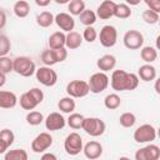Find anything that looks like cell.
Segmentation results:
<instances>
[{"label":"cell","mask_w":160,"mask_h":160,"mask_svg":"<svg viewBox=\"0 0 160 160\" xmlns=\"http://www.w3.org/2000/svg\"><path fill=\"white\" fill-rule=\"evenodd\" d=\"M109 82L115 91H131L138 88L139 76L134 72H126L125 70H114Z\"/></svg>","instance_id":"1"},{"label":"cell","mask_w":160,"mask_h":160,"mask_svg":"<svg viewBox=\"0 0 160 160\" xmlns=\"http://www.w3.org/2000/svg\"><path fill=\"white\" fill-rule=\"evenodd\" d=\"M35 62L28 56H18L12 60V71L24 78H30L35 74Z\"/></svg>","instance_id":"2"},{"label":"cell","mask_w":160,"mask_h":160,"mask_svg":"<svg viewBox=\"0 0 160 160\" xmlns=\"http://www.w3.org/2000/svg\"><path fill=\"white\" fill-rule=\"evenodd\" d=\"M88 135L98 138L101 136L105 130H106V125L105 122L99 119V118H85L84 122H82V128H81Z\"/></svg>","instance_id":"3"},{"label":"cell","mask_w":160,"mask_h":160,"mask_svg":"<svg viewBox=\"0 0 160 160\" xmlns=\"http://www.w3.org/2000/svg\"><path fill=\"white\" fill-rule=\"evenodd\" d=\"M88 84H89L90 92H92V94H100L104 90H106V88L109 86V76L105 72H102V71L95 72V74H92L90 76Z\"/></svg>","instance_id":"4"},{"label":"cell","mask_w":160,"mask_h":160,"mask_svg":"<svg viewBox=\"0 0 160 160\" xmlns=\"http://www.w3.org/2000/svg\"><path fill=\"white\" fill-rule=\"evenodd\" d=\"M156 139V129L150 124H142L134 131V140L139 144L151 142Z\"/></svg>","instance_id":"5"},{"label":"cell","mask_w":160,"mask_h":160,"mask_svg":"<svg viewBox=\"0 0 160 160\" xmlns=\"http://www.w3.org/2000/svg\"><path fill=\"white\" fill-rule=\"evenodd\" d=\"M36 80L42 84L44 86H54L58 82V74L55 70H52L50 66H40L35 70Z\"/></svg>","instance_id":"6"},{"label":"cell","mask_w":160,"mask_h":160,"mask_svg":"<svg viewBox=\"0 0 160 160\" xmlns=\"http://www.w3.org/2000/svg\"><path fill=\"white\" fill-rule=\"evenodd\" d=\"M64 149L68 155L75 156L82 151V138L78 132H70L65 141H64Z\"/></svg>","instance_id":"7"},{"label":"cell","mask_w":160,"mask_h":160,"mask_svg":"<svg viewBox=\"0 0 160 160\" xmlns=\"http://www.w3.org/2000/svg\"><path fill=\"white\" fill-rule=\"evenodd\" d=\"M66 92L69 96H71L74 99L85 98L90 92L89 84H88V81H84V80H71L66 85Z\"/></svg>","instance_id":"8"},{"label":"cell","mask_w":160,"mask_h":160,"mask_svg":"<svg viewBox=\"0 0 160 160\" xmlns=\"http://www.w3.org/2000/svg\"><path fill=\"white\" fill-rule=\"evenodd\" d=\"M100 44L104 48H112L118 41V30L112 25H105L101 28L99 34Z\"/></svg>","instance_id":"9"},{"label":"cell","mask_w":160,"mask_h":160,"mask_svg":"<svg viewBox=\"0 0 160 160\" xmlns=\"http://www.w3.org/2000/svg\"><path fill=\"white\" fill-rule=\"evenodd\" d=\"M122 42L129 50H138L144 45V35L138 30H129L124 34Z\"/></svg>","instance_id":"10"},{"label":"cell","mask_w":160,"mask_h":160,"mask_svg":"<svg viewBox=\"0 0 160 160\" xmlns=\"http://www.w3.org/2000/svg\"><path fill=\"white\" fill-rule=\"evenodd\" d=\"M52 145V136L49 132H40L31 141V150L36 154L46 151Z\"/></svg>","instance_id":"11"},{"label":"cell","mask_w":160,"mask_h":160,"mask_svg":"<svg viewBox=\"0 0 160 160\" xmlns=\"http://www.w3.org/2000/svg\"><path fill=\"white\" fill-rule=\"evenodd\" d=\"M160 158V148L155 144H149L135 152L136 160H158Z\"/></svg>","instance_id":"12"},{"label":"cell","mask_w":160,"mask_h":160,"mask_svg":"<svg viewBox=\"0 0 160 160\" xmlns=\"http://www.w3.org/2000/svg\"><path fill=\"white\" fill-rule=\"evenodd\" d=\"M44 121H45V128H46V130H50V131L61 130V129L65 126V124H66L65 118H64L60 112H56V111L49 114V115L44 119Z\"/></svg>","instance_id":"13"},{"label":"cell","mask_w":160,"mask_h":160,"mask_svg":"<svg viewBox=\"0 0 160 160\" xmlns=\"http://www.w3.org/2000/svg\"><path fill=\"white\" fill-rule=\"evenodd\" d=\"M54 22L62 31H66V32L72 31L75 28V20H74L72 15H70L69 12H59L58 15H55Z\"/></svg>","instance_id":"14"},{"label":"cell","mask_w":160,"mask_h":160,"mask_svg":"<svg viewBox=\"0 0 160 160\" xmlns=\"http://www.w3.org/2000/svg\"><path fill=\"white\" fill-rule=\"evenodd\" d=\"M82 151H84V155L88 159L95 160V159H99L102 155V145L99 141L91 140V141L86 142L82 146Z\"/></svg>","instance_id":"15"},{"label":"cell","mask_w":160,"mask_h":160,"mask_svg":"<svg viewBox=\"0 0 160 160\" xmlns=\"http://www.w3.org/2000/svg\"><path fill=\"white\" fill-rule=\"evenodd\" d=\"M115 6L116 4L112 0H104L96 9V16L100 18L101 20H108L110 18L114 16V11H115Z\"/></svg>","instance_id":"16"},{"label":"cell","mask_w":160,"mask_h":160,"mask_svg":"<svg viewBox=\"0 0 160 160\" xmlns=\"http://www.w3.org/2000/svg\"><path fill=\"white\" fill-rule=\"evenodd\" d=\"M18 104V96L12 91L0 90V108L1 109H12Z\"/></svg>","instance_id":"17"},{"label":"cell","mask_w":160,"mask_h":160,"mask_svg":"<svg viewBox=\"0 0 160 160\" xmlns=\"http://www.w3.org/2000/svg\"><path fill=\"white\" fill-rule=\"evenodd\" d=\"M116 65V58L114 55H110V54H106V55H102L101 58L98 59L96 61V66L99 68L100 71L102 72H106V71H110L115 68Z\"/></svg>","instance_id":"18"},{"label":"cell","mask_w":160,"mask_h":160,"mask_svg":"<svg viewBox=\"0 0 160 160\" xmlns=\"http://www.w3.org/2000/svg\"><path fill=\"white\" fill-rule=\"evenodd\" d=\"M82 44V36L78 31H69L65 35V46L69 50L79 49Z\"/></svg>","instance_id":"19"},{"label":"cell","mask_w":160,"mask_h":160,"mask_svg":"<svg viewBox=\"0 0 160 160\" xmlns=\"http://www.w3.org/2000/svg\"><path fill=\"white\" fill-rule=\"evenodd\" d=\"M138 76L139 79H141L142 81H152L156 79V69L151 65V64H144L139 68L138 71Z\"/></svg>","instance_id":"20"},{"label":"cell","mask_w":160,"mask_h":160,"mask_svg":"<svg viewBox=\"0 0 160 160\" xmlns=\"http://www.w3.org/2000/svg\"><path fill=\"white\" fill-rule=\"evenodd\" d=\"M65 32L64 31H55L49 36L48 44L50 49H59L65 46Z\"/></svg>","instance_id":"21"},{"label":"cell","mask_w":160,"mask_h":160,"mask_svg":"<svg viewBox=\"0 0 160 160\" xmlns=\"http://www.w3.org/2000/svg\"><path fill=\"white\" fill-rule=\"evenodd\" d=\"M58 108L61 112H65V114H70V112H74L75 108H76V104H75V100L74 98L71 96H65V98H61L58 102Z\"/></svg>","instance_id":"22"},{"label":"cell","mask_w":160,"mask_h":160,"mask_svg":"<svg viewBox=\"0 0 160 160\" xmlns=\"http://www.w3.org/2000/svg\"><path fill=\"white\" fill-rule=\"evenodd\" d=\"M18 101L20 102V106L24 109V110H34L39 104L36 102V100L32 98V95L26 91L24 94H21L20 99H18Z\"/></svg>","instance_id":"23"},{"label":"cell","mask_w":160,"mask_h":160,"mask_svg":"<svg viewBox=\"0 0 160 160\" xmlns=\"http://www.w3.org/2000/svg\"><path fill=\"white\" fill-rule=\"evenodd\" d=\"M12 11H14V14H15L18 18H20V19L26 18V16L29 15V12H30V5H29V2L25 1V0H18V1L14 4Z\"/></svg>","instance_id":"24"},{"label":"cell","mask_w":160,"mask_h":160,"mask_svg":"<svg viewBox=\"0 0 160 160\" xmlns=\"http://www.w3.org/2000/svg\"><path fill=\"white\" fill-rule=\"evenodd\" d=\"M140 49H141L140 58L146 64H151V62H154L158 59V51H156L155 48H152V46H144V48H140Z\"/></svg>","instance_id":"25"},{"label":"cell","mask_w":160,"mask_h":160,"mask_svg":"<svg viewBox=\"0 0 160 160\" xmlns=\"http://www.w3.org/2000/svg\"><path fill=\"white\" fill-rule=\"evenodd\" d=\"M84 115L79 114V112H70L69 114V118L66 119V124L74 129V130H78V129H81L82 128V122H84Z\"/></svg>","instance_id":"26"},{"label":"cell","mask_w":160,"mask_h":160,"mask_svg":"<svg viewBox=\"0 0 160 160\" xmlns=\"http://www.w3.org/2000/svg\"><path fill=\"white\" fill-rule=\"evenodd\" d=\"M121 105V99L118 94L112 92V94H108L104 99V106L109 110H115Z\"/></svg>","instance_id":"27"},{"label":"cell","mask_w":160,"mask_h":160,"mask_svg":"<svg viewBox=\"0 0 160 160\" xmlns=\"http://www.w3.org/2000/svg\"><path fill=\"white\" fill-rule=\"evenodd\" d=\"M54 15L50 11H41L38 16H36V22L40 28H49L50 25H52L54 22Z\"/></svg>","instance_id":"28"},{"label":"cell","mask_w":160,"mask_h":160,"mask_svg":"<svg viewBox=\"0 0 160 160\" xmlns=\"http://www.w3.org/2000/svg\"><path fill=\"white\" fill-rule=\"evenodd\" d=\"M79 18H80V22L84 24L85 26H91V25H94V24L96 22V19H98L96 14H95L92 10H86V9L79 15Z\"/></svg>","instance_id":"29"},{"label":"cell","mask_w":160,"mask_h":160,"mask_svg":"<svg viewBox=\"0 0 160 160\" xmlns=\"http://www.w3.org/2000/svg\"><path fill=\"white\" fill-rule=\"evenodd\" d=\"M5 160H28V152L24 149L9 150L4 155Z\"/></svg>","instance_id":"30"},{"label":"cell","mask_w":160,"mask_h":160,"mask_svg":"<svg viewBox=\"0 0 160 160\" xmlns=\"http://www.w3.org/2000/svg\"><path fill=\"white\" fill-rule=\"evenodd\" d=\"M68 10L70 15H80L85 10V2L84 0H71L68 5Z\"/></svg>","instance_id":"31"},{"label":"cell","mask_w":160,"mask_h":160,"mask_svg":"<svg viewBox=\"0 0 160 160\" xmlns=\"http://www.w3.org/2000/svg\"><path fill=\"white\" fill-rule=\"evenodd\" d=\"M114 16H116L118 19H128L131 16V9L128 4H116L115 6V11H114Z\"/></svg>","instance_id":"32"},{"label":"cell","mask_w":160,"mask_h":160,"mask_svg":"<svg viewBox=\"0 0 160 160\" xmlns=\"http://www.w3.org/2000/svg\"><path fill=\"white\" fill-rule=\"evenodd\" d=\"M119 122L122 128H132L136 122V116L132 112H122L119 118Z\"/></svg>","instance_id":"33"},{"label":"cell","mask_w":160,"mask_h":160,"mask_svg":"<svg viewBox=\"0 0 160 160\" xmlns=\"http://www.w3.org/2000/svg\"><path fill=\"white\" fill-rule=\"evenodd\" d=\"M41 61L44 65L46 66H52L56 64V58H55V54H54V50L52 49H48V50H44L41 52V56H40Z\"/></svg>","instance_id":"34"},{"label":"cell","mask_w":160,"mask_h":160,"mask_svg":"<svg viewBox=\"0 0 160 160\" xmlns=\"http://www.w3.org/2000/svg\"><path fill=\"white\" fill-rule=\"evenodd\" d=\"M42 121H44V115L40 111H35L34 110V111L28 112V115H26V122L29 125L36 126V125H40Z\"/></svg>","instance_id":"35"},{"label":"cell","mask_w":160,"mask_h":160,"mask_svg":"<svg viewBox=\"0 0 160 160\" xmlns=\"http://www.w3.org/2000/svg\"><path fill=\"white\" fill-rule=\"evenodd\" d=\"M141 18H142V20H144L146 24L154 25V24H156V22L159 21V12H156V11H154V10H151V9H148V10H145V11H142Z\"/></svg>","instance_id":"36"},{"label":"cell","mask_w":160,"mask_h":160,"mask_svg":"<svg viewBox=\"0 0 160 160\" xmlns=\"http://www.w3.org/2000/svg\"><path fill=\"white\" fill-rule=\"evenodd\" d=\"M11 49V42L9 38L4 34H0V56H6Z\"/></svg>","instance_id":"37"},{"label":"cell","mask_w":160,"mask_h":160,"mask_svg":"<svg viewBox=\"0 0 160 160\" xmlns=\"http://www.w3.org/2000/svg\"><path fill=\"white\" fill-rule=\"evenodd\" d=\"M81 36H82V40H85L88 42H94L96 40V38H98V32L91 25V26H86L85 28V30H84Z\"/></svg>","instance_id":"38"},{"label":"cell","mask_w":160,"mask_h":160,"mask_svg":"<svg viewBox=\"0 0 160 160\" xmlns=\"http://www.w3.org/2000/svg\"><path fill=\"white\" fill-rule=\"evenodd\" d=\"M0 71L9 74L12 71V60L8 56H0Z\"/></svg>","instance_id":"39"},{"label":"cell","mask_w":160,"mask_h":160,"mask_svg":"<svg viewBox=\"0 0 160 160\" xmlns=\"http://www.w3.org/2000/svg\"><path fill=\"white\" fill-rule=\"evenodd\" d=\"M0 139H2L6 142V145L10 148L14 144L15 135L10 129H2V130H0Z\"/></svg>","instance_id":"40"},{"label":"cell","mask_w":160,"mask_h":160,"mask_svg":"<svg viewBox=\"0 0 160 160\" xmlns=\"http://www.w3.org/2000/svg\"><path fill=\"white\" fill-rule=\"evenodd\" d=\"M54 50V54H55V58H56V62H62L66 60L68 58V50L66 48H59V49H52Z\"/></svg>","instance_id":"41"},{"label":"cell","mask_w":160,"mask_h":160,"mask_svg":"<svg viewBox=\"0 0 160 160\" xmlns=\"http://www.w3.org/2000/svg\"><path fill=\"white\" fill-rule=\"evenodd\" d=\"M28 91L32 95V98L36 100L38 104H41L42 102V100H44V92H42V90H40L39 88H31Z\"/></svg>","instance_id":"42"},{"label":"cell","mask_w":160,"mask_h":160,"mask_svg":"<svg viewBox=\"0 0 160 160\" xmlns=\"http://www.w3.org/2000/svg\"><path fill=\"white\" fill-rule=\"evenodd\" d=\"M144 2L148 5L149 9L160 12V0H144Z\"/></svg>","instance_id":"43"},{"label":"cell","mask_w":160,"mask_h":160,"mask_svg":"<svg viewBox=\"0 0 160 160\" xmlns=\"http://www.w3.org/2000/svg\"><path fill=\"white\" fill-rule=\"evenodd\" d=\"M5 25H6V14L4 10L0 9V30L4 29Z\"/></svg>","instance_id":"44"},{"label":"cell","mask_w":160,"mask_h":160,"mask_svg":"<svg viewBox=\"0 0 160 160\" xmlns=\"http://www.w3.org/2000/svg\"><path fill=\"white\" fill-rule=\"evenodd\" d=\"M8 149H9V146L6 145V142H5L2 139H0V155H1V154H5Z\"/></svg>","instance_id":"45"},{"label":"cell","mask_w":160,"mask_h":160,"mask_svg":"<svg viewBox=\"0 0 160 160\" xmlns=\"http://www.w3.org/2000/svg\"><path fill=\"white\" fill-rule=\"evenodd\" d=\"M34 1H35V4H36L38 6H40V8H45V6H48V5L50 4L51 0H34Z\"/></svg>","instance_id":"46"},{"label":"cell","mask_w":160,"mask_h":160,"mask_svg":"<svg viewBox=\"0 0 160 160\" xmlns=\"http://www.w3.org/2000/svg\"><path fill=\"white\" fill-rule=\"evenodd\" d=\"M41 159H42V160H48V159H50V160H56V156H55L54 154H51V152H46V154H42V155H41Z\"/></svg>","instance_id":"47"},{"label":"cell","mask_w":160,"mask_h":160,"mask_svg":"<svg viewBox=\"0 0 160 160\" xmlns=\"http://www.w3.org/2000/svg\"><path fill=\"white\" fill-rule=\"evenodd\" d=\"M141 0H125V2L129 5V6H136L140 4Z\"/></svg>","instance_id":"48"},{"label":"cell","mask_w":160,"mask_h":160,"mask_svg":"<svg viewBox=\"0 0 160 160\" xmlns=\"http://www.w3.org/2000/svg\"><path fill=\"white\" fill-rule=\"evenodd\" d=\"M5 82H6V74H4V72L0 71V88L4 86Z\"/></svg>","instance_id":"49"},{"label":"cell","mask_w":160,"mask_h":160,"mask_svg":"<svg viewBox=\"0 0 160 160\" xmlns=\"http://www.w3.org/2000/svg\"><path fill=\"white\" fill-rule=\"evenodd\" d=\"M56 4H59V5H64V4H69L71 0H54Z\"/></svg>","instance_id":"50"},{"label":"cell","mask_w":160,"mask_h":160,"mask_svg":"<svg viewBox=\"0 0 160 160\" xmlns=\"http://www.w3.org/2000/svg\"><path fill=\"white\" fill-rule=\"evenodd\" d=\"M155 91L159 94L160 92V90H159V80H156V84H155Z\"/></svg>","instance_id":"51"}]
</instances>
